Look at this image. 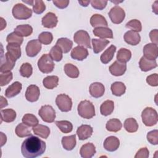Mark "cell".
Returning a JSON list of instances; mask_svg holds the SVG:
<instances>
[{"mask_svg":"<svg viewBox=\"0 0 158 158\" xmlns=\"http://www.w3.org/2000/svg\"><path fill=\"white\" fill-rule=\"evenodd\" d=\"M123 38L127 43L132 46L138 44L141 41V36L138 33L131 30L127 31L123 36Z\"/></svg>","mask_w":158,"mask_h":158,"instance_id":"20","label":"cell"},{"mask_svg":"<svg viewBox=\"0 0 158 158\" xmlns=\"http://www.w3.org/2000/svg\"><path fill=\"white\" fill-rule=\"evenodd\" d=\"M73 40L78 46H81L89 49L91 48L90 44V36L86 31L82 30L77 31L74 34Z\"/></svg>","mask_w":158,"mask_h":158,"instance_id":"8","label":"cell"},{"mask_svg":"<svg viewBox=\"0 0 158 158\" xmlns=\"http://www.w3.org/2000/svg\"><path fill=\"white\" fill-rule=\"evenodd\" d=\"M157 4H158V2L156 1H155L154 3L152 4V10H153L156 14H157V7H158Z\"/></svg>","mask_w":158,"mask_h":158,"instance_id":"60","label":"cell"},{"mask_svg":"<svg viewBox=\"0 0 158 158\" xmlns=\"http://www.w3.org/2000/svg\"><path fill=\"white\" fill-rule=\"evenodd\" d=\"M7 53L15 61L21 57L20 45L17 44H8L6 46Z\"/></svg>","mask_w":158,"mask_h":158,"instance_id":"23","label":"cell"},{"mask_svg":"<svg viewBox=\"0 0 158 158\" xmlns=\"http://www.w3.org/2000/svg\"><path fill=\"white\" fill-rule=\"evenodd\" d=\"M70 56L73 59L77 60H83L88 57V51L84 47L81 46H77L72 50Z\"/></svg>","mask_w":158,"mask_h":158,"instance_id":"18","label":"cell"},{"mask_svg":"<svg viewBox=\"0 0 158 158\" xmlns=\"http://www.w3.org/2000/svg\"><path fill=\"white\" fill-rule=\"evenodd\" d=\"M19 72L22 77L29 78L33 72L32 66L30 63H23L20 67Z\"/></svg>","mask_w":158,"mask_h":158,"instance_id":"47","label":"cell"},{"mask_svg":"<svg viewBox=\"0 0 158 158\" xmlns=\"http://www.w3.org/2000/svg\"><path fill=\"white\" fill-rule=\"evenodd\" d=\"M13 75L11 72L1 73L0 74V85L1 86H4L7 85L12 80Z\"/></svg>","mask_w":158,"mask_h":158,"instance_id":"50","label":"cell"},{"mask_svg":"<svg viewBox=\"0 0 158 158\" xmlns=\"http://www.w3.org/2000/svg\"><path fill=\"white\" fill-rule=\"evenodd\" d=\"M23 2H25V3H28V4H30V5H31V6H33V3H34V1H24V0H23L22 1Z\"/></svg>","mask_w":158,"mask_h":158,"instance_id":"62","label":"cell"},{"mask_svg":"<svg viewBox=\"0 0 158 158\" xmlns=\"http://www.w3.org/2000/svg\"><path fill=\"white\" fill-rule=\"evenodd\" d=\"M149 38L152 43L157 44L158 43V30L157 29L152 30L149 33Z\"/></svg>","mask_w":158,"mask_h":158,"instance_id":"56","label":"cell"},{"mask_svg":"<svg viewBox=\"0 0 158 158\" xmlns=\"http://www.w3.org/2000/svg\"><path fill=\"white\" fill-rule=\"evenodd\" d=\"M54 63L50 57L49 54H43L38 61V67L39 70L44 73H49L52 72L54 68Z\"/></svg>","mask_w":158,"mask_h":158,"instance_id":"5","label":"cell"},{"mask_svg":"<svg viewBox=\"0 0 158 158\" xmlns=\"http://www.w3.org/2000/svg\"><path fill=\"white\" fill-rule=\"evenodd\" d=\"M54 4L59 9H64L67 7L69 4L68 0H54L52 1Z\"/></svg>","mask_w":158,"mask_h":158,"instance_id":"55","label":"cell"},{"mask_svg":"<svg viewBox=\"0 0 158 158\" xmlns=\"http://www.w3.org/2000/svg\"><path fill=\"white\" fill-rule=\"evenodd\" d=\"M56 125L59 128V130L64 133H69L73 130L72 123L67 120L56 121Z\"/></svg>","mask_w":158,"mask_h":158,"instance_id":"42","label":"cell"},{"mask_svg":"<svg viewBox=\"0 0 158 158\" xmlns=\"http://www.w3.org/2000/svg\"><path fill=\"white\" fill-rule=\"evenodd\" d=\"M109 16L113 23H121L125 17V12L124 10L118 6L113 7L109 12Z\"/></svg>","mask_w":158,"mask_h":158,"instance_id":"9","label":"cell"},{"mask_svg":"<svg viewBox=\"0 0 158 158\" xmlns=\"http://www.w3.org/2000/svg\"><path fill=\"white\" fill-rule=\"evenodd\" d=\"M41 48V43L38 40H32L28 41L26 46L27 55L31 57H35L40 52Z\"/></svg>","mask_w":158,"mask_h":158,"instance_id":"11","label":"cell"},{"mask_svg":"<svg viewBox=\"0 0 158 158\" xmlns=\"http://www.w3.org/2000/svg\"><path fill=\"white\" fill-rule=\"evenodd\" d=\"M139 66L142 71L148 72L157 67V64L156 60H149L143 56L139 60Z\"/></svg>","mask_w":158,"mask_h":158,"instance_id":"25","label":"cell"},{"mask_svg":"<svg viewBox=\"0 0 158 158\" xmlns=\"http://www.w3.org/2000/svg\"><path fill=\"white\" fill-rule=\"evenodd\" d=\"M90 23L93 27H107L108 25L106 18L100 14H94L90 18Z\"/></svg>","mask_w":158,"mask_h":158,"instance_id":"24","label":"cell"},{"mask_svg":"<svg viewBox=\"0 0 158 158\" xmlns=\"http://www.w3.org/2000/svg\"><path fill=\"white\" fill-rule=\"evenodd\" d=\"M1 30H2L3 28H6V22L2 17H1Z\"/></svg>","mask_w":158,"mask_h":158,"instance_id":"61","label":"cell"},{"mask_svg":"<svg viewBox=\"0 0 158 158\" xmlns=\"http://www.w3.org/2000/svg\"><path fill=\"white\" fill-rule=\"evenodd\" d=\"M146 82L152 86H157L158 85V75L157 73L150 75L146 78Z\"/></svg>","mask_w":158,"mask_h":158,"instance_id":"53","label":"cell"},{"mask_svg":"<svg viewBox=\"0 0 158 158\" xmlns=\"http://www.w3.org/2000/svg\"><path fill=\"white\" fill-rule=\"evenodd\" d=\"M124 128L128 133H135L138 129V124L133 118H127L124 122Z\"/></svg>","mask_w":158,"mask_h":158,"instance_id":"41","label":"cell"},{"mask_svg":"<svg viewBox=\"0 0 158 158\" xmlns=\"http://www.w3.org/2000/svg\"><path fill=\"white\" fill-rule=\"evenodd\" d=\"M22 85L19 81H15L7 88L5 91V96L8 98H13L19 94L22 90Z\"/></svg>","mask_w":158,"mask_h":158,"instance_id":"22","label":"cell"},{"mask_svg":"<svg viewBox=\"0 0 158 158\" xmlns=\"http://www.w3.org/2000/svg\"><path fill=\"white\" fill-rule=\"evenodd\" d=\"M33 5V10L36 14H42L46 9L44 2L42 0H36Z\"/></svg>","mask_w":158,"mask_h":158,"instance_id":"49","label":"cell"},{"mask_svg":"<svg viewBox=\"0 0 158 158\" xmlns=\"http://www.w3.org/2000/svg\"><path fill=\"white\" fill-rule=\"evenodd\" d=\"M109 41L102 39H93L92 44L93 46V52L95 54L101 52L109 43Z\"/></svg>","mask_w":158,"mask_h":158,"instance_id":"32","label":"cell"},{"mask_svg":"<svg viewBox=\"0 0 158 158\" xmlns=\"http://www.w3.org/2000/svg\"><path fill=\"white\" fill-rule=\"evenodd\" d=\"M116 51V47L114 45L110 46L101 56L100 60L102 63L106 64L109 63L114 57Z\"/></svg>","mask_w":158,"mask_h":158,"instance_id":"28","label":"cell"},{"mask_svg":"<svg viewBox=\"0 0 158 158\" xmlns=\"http://www.w3.org/2000/svg\"><path fill=\"white\" fill-rule=\"evenodd\" d=\"M52 40V34L49 31L42 32L38 36V40L40 41V42L45 45H48L51 43Z\"/></svg>","mask_w":158,"mask_h":158,"instance_id":"48","label":"cell"},{"mask_svg":"<svg viewBox=\"0 0 158 158\" xmlns=\"http://www.w3.org/2000/svg\"><path fill=\"white\" fill-rule=\"evenodd\" d=\"M38 115L44 122L47 123H52L56 118V111L49 105L41 106L38 111Z\"/></svg>","mask_w":158,"mask_h":158,"instance_id":"6","label":"cell"},{"mask_svg":"<svg viewBox=\"0 0 158 158\" xmlns=\"http://www.w3.org/2000/svg\"><path fill=\"white\" fill-rule=\"evenodd\" d=\"M91 96L95 98L102 96L105 92V88L103 84L99 82H94L91 83L89 88Z\"/></svg>","mask_w":158,"mask_h":158,"instance_id":"16","label":"cell"},{"mask_svg":"<svg viewBox=\"0 0 158 158\" xmlns=\"http://www.w3.org/2000/svg\"><path fill=\"white\" fill-rule=\"evenodd\" d=\"M95 146L91 143H88L83 144L80 150V154L81 157L91 158L96 153Z\"/></svg>","mask_w":158,"mask_h":158,"instance_id":"19","label":"cell"},{"mask_svg":"<svg viewBox=\"0 0 158 158\" xmlns=\"http://www.w3.org/2000/svg\"><path fill=\"white\" fill-rule=\"evenodd\" d=\"M93 34L98 37L102 39L113 38V33L111 29L107 27L95 28L93 31Z\"/></svg>","mask_w":158,"mask_h":158,"instance_id":"26","label":"cell"},{"mask_svg":"<svg viewBox=\"0 0 158 158\" xmlns=\"http://www.w3.org/2000/svg\"><path fill=\"white\" fill-rule=\"evenodd\" d=\"M144 57L149 60H156L158 56L157 45L154 43H148L143 48Z\"/></svg>","mask_w":158,"mask_h":158,"instance_id":"12","label":"cell"},{"mask_svg":"<svg viewBox=\"0 0 158 158\" xmlns=\"http://www.w3.org/2000/svg\"><path fill=\"white\" fill-rule=\"evenodd\" d=\"M8 105L7 101L2 96H1V108L2 109L4 107H6Z\"/></svg>","mask_w":158,"mask_h":158,"instance_id":"57","label":"cell"},{"mask_svg":"<svg viewBox=\"0 0 158 158\" xmlns=\"http://www.w3.org/2000/svg\"><path fill=\"white\" fill-rule=\"evenodd\" d=\"M1 146H2L6 143V141H7V138H6V136L4 135L3 134L2 132H1Z\"/></svg>","mask_w":158,"mask_h":158,"instance_id":"58","label":"cell"},{"mask_svg":"<svg viewBox=\"0 0 158 158\" xmlns=\"http://www.w3.org/2000/svg\"><path fill=\"white\" fill-rule=\"evenodd\" d=\"M90 2L94 9L98 10L104 9L107 4V1L104 0H93Z\"/></svg>","mask_w":158,"mask_h":158,"instance_id":"52","label":"cell"},{"mask_svg":"<svg viewBox=\"0 0 158 158\" xmlns=\"http://www.w3.org/2000/svg\"><path fill=\"white\" fill-rule=\"evenodd\" d=\"M131 57V52L126 48H120L117 52V59L118 62L126 63L128 62Z\"/></svg>","mask_w":158,"mask_h":158,"instance_id":"39","label":"cell"},{"mask_svg":"<svg viewBox=\"0 0 158 158\" xmlns=\"http://www.w3.org/2000/svg\"><path fill=\"white\" fill-rule=\"evenodd\" d=\"M62 49L58 46L55 45L51 49L49 54L53 60L59 62L62 59Z\"/></svg>","mask_w":158,"mask_h":158,"instance_id":"44","label":"cell"},{"mask_svg":"<svg viewBox=\"0 0 158 158\" xmlns=\"http://www.w3.org/2000/svg\"><path fill=\"white\" fill-rule=\"evenodd\" d=\"M22 122L29 127H35L38 125L39 121L36 117L31 114H26L22 117Z\"/></svg>","mask_w":158,"mask_h":158,"instance_id":"43","label":"cell"},{"mask_svg":"<svg viewBox=\"0 0 158 158\" xmlns=\"http://www.w3.org/2000/svg\"><path fill=\"white\" fill-rule=\"evenodd\" d=\"M111 91L114 95L116 96H121L126 91L125 84L120 81H115L111 85Z\"/></svg>","mask_w":158,"mask_h":158,"instance_id":"38","label":"cell"},{"mask_svg":"<svg viewBox=\"0 0 158 158\" xmlns=\"http://www.w3.org/2000/svg\"><path fill=\"white\" fill-rule=\"evenodd\" d=\"M40 95V91L36 85H31L27 87L25 92V98L28 101L31 102L37 101Z\"/></svg>","mask_w":158,"mask_h":158,"instance_id":"13","label":"cell"},{"mask_svg":"<svg viewBox=\"0 0 158 158\" xmlns=\"http://www.w3.org/2000/svg\"><path fill=\"white\" fill-rule=\"evenodd\" d=\"M1 122L4 121L7 123L12 122L16 118V112L12 109H2L1 110Z\"/></svg>","mask_w":158,"mask_h":158,"instance_id":"29","label":"cell"},{"mask_svg":"<svg viewBox=\"0 0 158 158\" xmlns=\"http://www.w3.org/2000/svg\"><path fill=\"white\" fill-rule=\"evenodd\" d=\"M122 124L117 118H112L107 122L106 128L107 130L111 132H117L121 130Z\"/></svg>","mask_w":158,"mask_h":158,"instance_id":"36","label":"cell"},{"mask_svg":"<svg viewBox=\"0 0 158 158\" xmlns=\"http://www.w3.org/2000/svg\"><path fill=\"white\" fill-rule=\"evenodd\" d=\"M33 133L43 138H44V139H46L49 134H50V129L47 126H45V125H37L36 126L34 127L33 128Z\"/></svg>","mask_w":158,"mask_h":158,"instance_id":"33","label":"cell"},{"mask_svg":"<svg viewBox=\"0 0 158 158\" xmlns=\"http://www.w3.org/2000/svg\"><path fill=\"white\" fill-rule=\"evenodd\" d=\"M114 109V102L111 100H106L101 105L100 112L104 116H107L112 113Z\"/></svg>","mask_w":158,"mask_h":158,"instance_id":"34","label":"cell"},{"mask_svg":"<svg viewBox=\"0 0 158 158\" xmlns=\"http://www.w3.org/2000/svg\"><path fill=\"white\" fill-rule=\"evenodd\" d=\"M59 78L56 75L48 76L45 77L43 80V86L49 89H52L58 85Z\"/></svg>","mask_w":158,"mask_h":158,"instance_id":"37","label":"cell"},{"mask_svg":"<svg viewBox=\"0 0 158 158\" xmlns=\"http://www.w3.org/2000/svg\"><path fill=\"white\" fill-rule=\"evenodd\" d=\"M63 148L67 151L72 150L76 146V135H72L67 136H63L61 140Z\"/></svg>","mask_w":158,"mask_h":158,"instance_id":"27","label":"cell"},{"mask_svg":"<svg viewBox=\"0 0 158 158\" xmlns=\"http://www.w3.org/2000/svg\"><path fill=\"white\" fill-rule=\"evenodd\" d=\"M15 134L20 138H23L31 135V129L29 126L23 123H19L15 128Z\"/></svg>","mask_w":158,"mask_h":158,"instance_id":"35","label":"cell"},{"mask_svg":"<svg viewBox=\"0 0 158 158\" xmlns=\"http://www.w3.org/2000/svg\"><path fill=\"white\" fill-rule=\"evenodd\" d=\"M14 17L19 20H26L32 15V10L22 3L16 4L12 8Z\"/></svg>","mask_w":158,"mask_h":158,"instance_id":"4","label":"cell"},{"mask_svg":"<svg viewBox=\"0 0 158 158\" xmlns=\"http://www.w3.org/2000/svg\"><path fill=\"white\" fill-rule=\"evenodd\" d=\"M65 74L70 78H76L79 76L80 72L78 69L72 64H66L64 67Z\"/></svg>","mask_w":158,"mask_h":158,"instance_id":"40","label":"cell"},{"mask_svg":"<svg viewBox=\"0 0 158 158\" xmlns=\"http://www.w3.org/2000/svg\"><path fill=\"white\" fill-rule=\"evenodd\" d=\"M56 45L62 49L63 53H67L72 49L73 42L67 38H60L57 40Z\"/></svg>","mask_w":158,"mask_h":158,"instance_id":"30","label":"cell"},{"mask_svg":"<svg viewBox=\"0 0 158 158\" xmlns=\"http://www.w3.org/2000/svg\"><path fill=\"white\" fill-rule=\"evenodd\" d=\"M104 148L109 152L116 151L120 146V141L115 136H110L107 137L104 141Z\"/></svg>","mask_w":158,"mask_h":158,"instance_id":"17","label":"cell"},{"mask_svg":"<svg viewBox=\"0 0 158 158\" xmlns=\"http://www.w3.org/2000/svg\"><path fill=\"white\" fill-rule=\"evenodd\" d=\"M149 156V152L147 148H141L135 156V158H148Z\"/></svg>","mask_w":158,"mask_h":158,"instance_id":"54","label":"cell"},{"mask_svg":"<svg viewBox=\"0 0 158 158\" xmlns=\"http://www.w3.org/2000/svg\"><path fill=\"white\" fill-rule=\"evenodd\" d=\"M77 109L78 115L82 118L89 119L95 115L94 106L89 101H81L79 103Z\"/></svg>","mask_w":158,"mask_h":158,"instance_id":"2","label":"cell"},{"mask_svg":"<svg viewBox=\"0 0 158 158\" xmlns=\"http://www.w3.org/2000/svg\"><path fill=\"white\" fill-rule=\"evenodd\" d=\"M3 57H1V73H6L10 72L15 66V60L11 58L6 52L4 55L1 54Z\"/></svg>","mask_w":158,"mask_h":158,"instance_id":"10","label":"cell"},{"mask_svg":"<svg viewBox=\"0 0 158 158\" xmlns=\"http://www.w3.org/2000/svg\"><path fill=\"white\" fill-rule=\"evenodd\" d=\"M109 70L110 73L114 76H122L126 72L127 64L126 63H122L116 60L109 67Z\"/></svg>","mask_w":158,"mask_h":158,"instance_id":"14","label":"cell"},{"mask_svg":"<svg viewBox=\"0 0 158 158\" xmlns=\"http://www.w3.org/2000/svg\"><path fill=\"white\" fill-rule=\"evenodd\" d=\"M126 28L130 29L131 31L135 32H139L142 30L141 23L137 19H133L127 22L125 25Z\"/></svg>","mask_w":158,"mask_h":158,"instance_id":"45","label":"cell"},{"mask_svg":"<svg viewBox=\"0 0 158 158\" xmlns=\"http://www.w3.org/2000/svg\"><path fill=\"white\" fill-rule=\"evenodd\" d=\"M46 143L38 137L30 135L21 146V152L25 158H36L41 156L46 150Z\"/></svg>","mask_w":158,"mask_h":158,"instance_id":"1","label":"cell"},{"mask_svg":"<svg viewBox=\"0 0 158 158\" xmlns=\"http://www.w3.org/2000/svg\"><path fill=\"white\" fill-rule=\"evenodd\" d=\"M58 22L57 17L53 12L47 13L41 20L42 25L44 27L48 28H53L56 27Z\"/></svg>","mask_w":158,"mask_h":158,"instance_id":"15","label":"cell"},{"mask_svg":"<svg viewBox=\"0 0 158 158\" xmlns=\"http://www.w3.org/2000/svg\"><path fill=\"white\" fill-rule=\"evenodd\" d=\"M148 141L153 145H157L158 144V130H152L147 134Z\"/></svg>","mask_w":158,"mask_h":158,"instance_id":"51","label":"cell"},{"mask_svg":"<svg viewBox=\"0 0 158 158\" xmlns=\"http://www.w3.org/2000/svg\"><path fill=\"white\" fill-rule=\"evenodd\" d=\"M56 104L62 112H69L72 109V99L65 94H59L56 99Z\"/></svg>","mask_w":158,"mask_h":158,"instance_id":"7","label":"cell"},{"mask_svg":"<svg viewBox=\"0 0 158 158\" xmlns=\"http://www.w3.org/2000/svg\"><path fill=\"white\" fill-rule=\"evenodd\" d=\"M93 128L88 125H81L77 130V134L80 140H85L89 138L93 133Z\"/></svg>","mask_w":158,"mask_h":158,"instance_id":"21","label":"cell"},{"mask_svg":"<svg viewBox=\"0 0 158 158\" xmlns=\"http://www.w3.org/2000/svg\"><path fill=\"white\" fill-rule=\"evenodd\" d=\"M14 32L22 37H27L33 33V28L30 25H20L14 29Z\"/></svg>","mask_w":158,"mask_h":158,"instance_id":"31","label":"cell"},{"mask_svg":"<svg viewBox=\"0 0 158 158\" xmlns=\"http://www.w3.org/2000/svg\"><path fill=\"white\" fill-rule=\"evenodd\" d=\"M6 41L8 44H17L21 45L23 43V37L18 35L14 31L7 35L6 38Z\"/></svg>","mask_w":158,"mask_h":158,"instance_id":"46","label":"cell"},{"mask_svg":"<svg viewBox=\"0 0 158 158\" xmlns=\"http://www.w3.org/2000/svg\"><path fill=\"white\" fill-rule=\"evenodd\" d=\"M90 1H78V3L84 7H86L88 6V4H89Z\"/></svg>","mask_w":158,"mask_h":158,"instance_id":"59","label":"cell"},{"mask_svg":"<svg viewBox=\"0 0 158 158\" xmlns=\"http://www.w3.org/2000/svg\"><path fill=\"white\" fill-rule=\"evenodd\" d=\"M141 118L142 122L146 126H154L157 123V112L152 107H146L141 113Z\"/></svg>","mask_w":158,"mask_h":158,"instance_id":"3","label":"cell"}]
</instances>
